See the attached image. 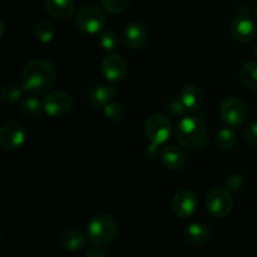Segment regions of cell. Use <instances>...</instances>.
<instances>
[{"mask_svg": "<svg viewBox=\"0 0 257 257\" xmlns=\"http://www.w3.org/2000/svg\"><path fill=\"white\" fill-rule=\"evenodd\" d=\"M43 108L48 115L60 118L70 113L73 108V99L63 90H53L43 98Z\"/></svg>", "mask_w": 257, "mask_h": 257, "instance_id": "8", "label": "cell"}, {"mask_svg": "<svg viewBox=\"0 0 257 257\" xmlns=\"http://www.w3.org/2000/svg\"><path fill=\"white\" fill-rule=\"evenodd\" d=\"M27 133L18 122H8L0 128V146L5 151H17L24 145Z\"/></svg>", "mask_w": 257, "mask_h": 257, "instance_id": "9", "label": "cell"}, {"mask_svg": "<svg viewBox=\"0 0 257 257\" xmlns=\"http://www.w3.org/2000/svg\"><path fill=\"white\" fill-rule=\"evenodd\" d=\"M122 40L131 49H141L147 42V30L141 23H130L123 29Z\"/></svg>", "mask_w": 257, "mask_h": 257, "instance_id": "14", "label": "cell"}, {"mask_svg": "<svg viewBox=\"0 0 257 257\" xmlns=\"http://www.w3.org/2000/svg\"><path fill=\"white\" fill-rule=\"evenodd\" d=\"M171 110H172L176 115H180L186 112V108L183 107L181 99H175L172 100V103H171Z\"/></svg>", "mask_w": 257, "mask_h": 257, "instance_id": "30", "label": "cell"}, {"mask_svg": "<svg viewBox=\"0 0 257 257\" xmlns=\"http://www.w3.org/2000/svg\"><path fill=\"white\" fill-rule=\"evenodd\" d=\"M207 127L200 117L191 115L178 122L176 138L182 147L187 150H198L207 141Z\"/></svg>", "mask_w": 257, "mask_h": 257, "instance_id": "2", "label": "cell"}, {"mask_svg": "<svg viewBox=\"0 0 257 257\" xmlns=\"http://www.w3.org/2000/svg\"><path fill=\"white\" fill-rule=\"evenodd\" d=\"M60 246L68 252H78L87 246V237L79 230H68L60 237Z\"/></svg>", "mask_w": 257, "mask_h": 257, "instance_id": "17", "label": "cell"}, {"mask_svg": "<svg viewBox=\"0 0 257 257\" xmlns=\"http://www.w3.org/2000/svg\"><path fill=\"white\" fill-rule=\"evenodd\" d=\"M103 114H104V117L107 118L108 120H110V122L118 123L120 122V120H123L125 112L124 108H123L119 103L110 102L103 108Z\"/></svg>", "mask_w": 257, "mask_h": 257, "instance_id": "26", "label": "cell"}, {"mask_svg": "<svg viewBox=\"0 0 257 257\" xmlns=\"http://www.w3.org/2000/svg\"><path fill=\"white\" fill-rule=\"evenodd\" d=\"M25 90L22 87V84H7L3 87L2 93H0V99L7 105L14 104V103L19 102Z\"/></svg>", "mask_w": 257, "mask_h": 257, "instance_id": "22", "label": "cell"}, {"mask_svg": "<svg viewBox=\"0 0 257 257\" xmlns=\"http://www.w3.org/2000/svg\"><path fill=\"white\" fill-rule=\"evenodd\" d=\"M245 138L251 146H257V122H252L245 130Z\"/></svg>", "mask_w": 257, "mask_h": 257, "instance_id": "29", "label": "cell"}, {"mask_svg": "<svg viewBox=\"0 0 257 257\" xmlns=\"http://www.w3.org/2000/svg\"><path fill=\"white\" fill-rule=\"evenodd\" d=\"M207 212L215 218H226L232 211V197L226 187H215L205 198Z\"/></svg>", "mask_w": 257, "mask_h": 257, "instance_id": "6", "label": "cell"}, {"mask_svg": "<svg viewBox=\"0 0 257 257\" xmlns=\"http://www.w3.org/2000/svg\"><path fill=\"white\" fill-rule=\"evenodd\" d=\"M255 13H256V18H257V2H256V5H255Z\"/></svg>", "mask_w": 257, "mask_h": 257, "instance_id": "32", "label": "cell"}, {"mask_svg": "<svg viewBox=\"0 0 257 257\" xmlns=\"http://www.w3.org/2000/svg\"><path fill=\"white\" fill-rule=\"evenodd\" d=\"M231 35L238 43H250L255 39L257 34V28L255 22L248 15L240 14L232 20L230 27Z\"/></svg>", "mask_w": 257, "mask_h": 257, "instance_id": "12", "label": "cell"}, {"mask_svg": "<svg viewBox=\"0 0 257 257\" xmlns=\"http://www.w3.org/2000/svg\"><path fill=\"white\" fill-rule=\"evenodd\" d=\"M45 10L58 20H67L75 10L74 0H45Z\"/></svg>", "mask_w": 257, "mask_h": 257, "instance_id": "16", "label": "cell"}, {"mask_svg": "<svg viewBox=\"0 0 257 257\" xmlns=\"http://www.w3.org/2000/svg\"><path fill=\"white\" fill-rule=\"evenodd\" d=\"M85 257H109V256H108V253L105 252L103 248H100L99 246H98V247H93L90 248V250H88L87 253H85Z\"/></svg>", "mask_w": 257, "mask_h": 257, "instance_id": "31", "label": "cell"}, {"mask_svg": "<svg viewBox=\"0 0 257 257\" xmlns=\"http://www.w3.org/2000/svg\"><path fill=\"white\" fill-rule=\"evenodd\" d=\"M130 0H100L103 9L110 14H119L127 9Z\"/></svg>", "mask_w": 257, "mask_h": 257, "instance_id": "27", "label": "cell"}, {"mask_svg": "<svg viewBox=\"0 0 257 257\" xmlns=\"http://www.w3.org/2000/svg\"><path fill=\"white\" fill-rule=\"evenodd\" d=\"M245 185V178L238 173H231L225 181V186L228 191H240Z\"/></svg>", "mask_w": 257, "mask_h": 257, "instance_id": "28", "label": "cell"}, {"mask_svg": "<svg viewBox=\"0 0 257 257\" xmlns=\"http://www.w3.org/2000/svg\"><path fill=\"white\" fill-rule=\"evenodd\" d=\"M197 196L191 190H180L172 198L171 208L178 218H190L197 210Z\"/></svg>", "mask_w": 257, "mask_h": 257, "instance_id": "10", "label": "cell"}, {"mask_svg": "<svg viewBox=\"0 0 257 257\" xmlns=\"http://www.w3.org/2000/svg\"><path fill=\"white\" fill-rule=\"evenodd\" d=\"M19 110L25 118L35 120L42 115L44 108H43V102H40L35 95L30 94L29 97L23 98L22 102H20Z\"/></svg>", "mask_w": 257, "mask_h": 257, "instance_id": "20", "label": "cell"}, {"mask_svg": "<svg viewBox=\"0 0 257 257\" xmlns=\"http://www.w3.org/2000/svg\"><path fill=\"white\" fill-rule=\"evenodd\" d=\"M57 82V69L47 59L30 60L22 70L20 84L25 93L40 95L47 93Z\"/></svg>", "mask_w": 257, "mask_h": 257, "instance_id": "1", "label": "cell"}, {"mask_svg": "<svg viewBox=\"0 0 257 257\" xmlns=\"http://www.w3.org/2000/svg\"><path fill=\"white\" fill-rule=\"evenodd\" d=\"M240 80L248 90L257 93V62H247L241 67Z\"/></svg>", "mask_w": 257, "mask_h": 257, "instance_id": "21", "label": "cell"}, {"mask_svg": "<svg viewBox=\"0 0 257 257\" xmlns=\"http://www.w3.org/2000/svg\"><path fill=\"white\" fill-rule=\"evenodd\" d=\"M220 117L227 127H240L247 118V107L240 98H226L221 103Z\"/></svg>", "mask_w": 257, "mask_h": 257, "instance_id": "7", "label": "cell"}, {"mask_svg": "<svg viewBox=\"0 0 257 257\" xmlns=\"http://www.w3.org/2000/svg\"><path fill=\"white\" fill-rule=\"evenodd\" d=\"M34 34L39 42L45 43V44H47V43H50L53 40V38H54L55 35V30L52 23L43 19V20H39V22L35 24Z\"/></svg>", "mask_w": 257, "mask_h": 257, "instance_id": "23", "label": "cell"}, {"mask_svg": "<svg viewBox=\"0 0 257 257\" xmlns=\"http://www.w3.org/2000/svg\"><path fill=\"white\" fill-rule=\"evenodd\" d=\"M216 142L221 150H231L236 143V133L231 127H225L220 130L216 136Z\"/></svg>", "mask_w": 257, "mask_h": 257, "instance_id": "24", "label": "cell"}, {"mask_svg": "<svg viewBox=\"0 0 257 257\" xmlns=\"http://www.w3.org/2000/svg\"><path fill=\"white\" fill-rule=\"evenodd\" d=\"M75 27L85 34H99L104 30L105 15L103 10L97 5H85L75 15Z\"/></svg>", "mask_w": 257, "mask_h": 257, "instance_id": "5", "label": "cell"}, {"mask_svg": "<svg viewBox=\"0 0 257 257\" xmlns=\"http://www.w3.org/2000/svg\"><path fill=\"white\" fill-rule=\"evenodd\" d=\"M211 232L206 225L201 222H193L185 228L183 237L191 245H202L210 238Z\"/></svg>", "mask_w": 257, "mask_h": 257, "instance_id": "19", "label": "cell"}, {"mask_svg": "<svg viewBox=\"0 0 257 257\" xmlns=\"http://www.w3.org/2000/svg\"><path fill=\"white\" fill-rule=\"evenodd\" d=\"M161 160H162L163 165L167 168L173 171L181 170L185 166L186 158L185 153L177 146H167L161 151Z\"/></svg>", "mask_w": 257, "mask_h": 257, "instance_id": "18", "label": "cell"}, {"mask_svg": "<svg viewBox=\"0 0 257 257\" xmlns=\"http://www.w3.org/2000/svg\"><path fill=\"white\" fill-rule=\"evenodd\" d=\"M100 47L107 52L117 49L118 44H119V39H118L117 33L113 29H104L102 33H99V39H98Z\"/></svg>", "mask_w": 257, "mask_h": 257, "instance_id": "25", "label": "cell"}, {"mask_svg": "<svg viewBox=\"0 0 257 257\" xmlns=\"http://www.w3.org/2000/svg\"><path fill=\"white\" fill-rule=\"evenodd\" d=\"M100 72L109 82H120L127 75L128 64L122 55L109 54L103 58L100 63Z\"/></svg>", "mask_w": 257, "mask_h": 257, "instance_id": "11", "label": "cell"}, {"mask_svg": "<svg viewBox=\"0 0 257 257\" xmlns=\"http://www.w3.org/2000/svg\"><path fill=\"white\" fill-rule=\"evenodd\" d=\"M118 235V223L108 213H99L88 223V238L95 246H108Z\"/></svg>", "mask_w": 257, "mask_h": 257, "instance_id": "3", "label": "cell"}, {"mask_svg": "<svg viewBox=\"0 0 257 257\" xmlns=\"http://www.w3.org/2000/svg\"><path fill=\"white\" fill-rule=\"evenodd\" d=\"M255 55H256V58H257V47H256V50H255Z\"/></svg>", "mask_w": 257, "mask_h": 257, "instance_id": "33", "label": "cell"}, {"mask_svg": "<svg viewBox=\"0 0 257 257\" xmlns=\"http://www.w3.org/2000/svg\"><path fill=\"white\" fill-rule=\"evenodd\" d=\"M146 137L150 140L151 146H148L147 151H150L148 157L155 158L157 153V147L160 145L167 142L172 133V123L166 115L152 114L146 119L143 124Z\"/></svg>", "mask_w": 257, "mask_h": 257, "instance_id": "4", "label": "cell"}, {"mask_svg": "<svg viewBox=\"0 0 257 257\" xmlns=\"http://www.w3.org/2000/svg\"><path fill=\"white\" fill-rule=\"evenodd\" d=\"M180 99L186 110L196 112L201 108L203 102V93L201 88L196 84H186L181 89Z\"/></svg>", "mask_w": 257, "mask_h": 257, "instance_id": "15", "label": "cell"}, {"mask_svg": "<svg viewBox=\"0 0 257 257\" xmlns=\"http://www.w3.org/2000/svg\"><path fill=\"white\" fill-rule=\"evenodd\" d=\"M117 94L118 90L114 85H95L88 90V104L93 109H103L117 97Z\"/></svg>", "mask_w": 257, "mask_h": 257, "instance_id": "13", "label": "cell"}]
</instances>
